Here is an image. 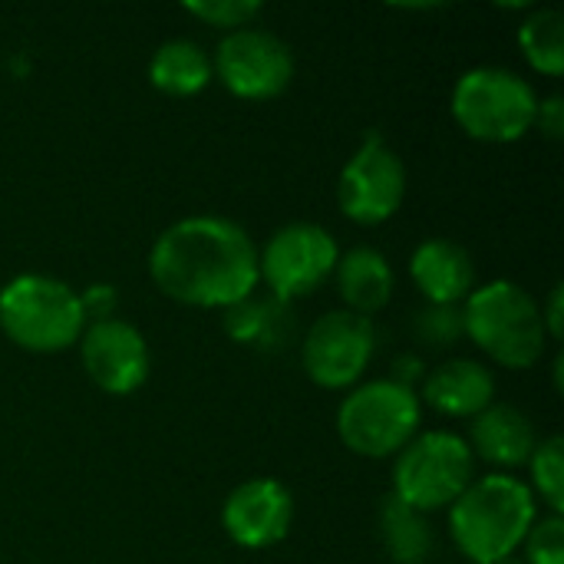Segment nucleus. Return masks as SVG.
I'll list each match as a JSON object with an SVG mask.
<instances>
[{
	"label": "nucleus",
	"mask_w": 564,
	"mask_h": 564,
	"mask_svg": "<svg viewBox=\"0 0 564 564\" xmlns=\"http://www.w3.org/2000/svg\"><path fill=\"white\" fill-rule=\"evenodd\" d=\"M535 126L549 135V139H558L564 132V102L562 96H549L539 102V112H535Z\"/></svg>",
	"instance_id": "obj_27"
},
{
	"label": "nucleus",
	"mask_w": 564,
	"mask_h": 564,
	"mask_svg": "<svg viewBox=\"0 0 564 564\" xmlns=\"http://www.w3.org/2000/svg\"><path fill=\"white\" fill-rule=\"evenodd\" d=\"M539 96L512 69L476 66L453 89L459 129L479 142H516L535 126Z\"/></svg>",
	"instance_id": "obj_5"
},
{
	"label": "nucleus",
	"mask_w": 564,
	"mask_h": 564,
	"mask_svg": "<svg viewBox=\"0 0 564 564\" xmlns=\"http://www.w3.org/2000/svg\"><path fill=\"white\" fill-rule=\"evenodd\" d=\"M420 334H423V340H433V344H443V347L453 344L463 334V311L430 304L420 314Z\"/></svg>",
	"instance_id": "obj_25"
},
{
	"label": "nucleus",
	"mask_w": 564,
	"mask_h": 564,
	"mask_svg": "<svg viewBox=\"0 0 564 564\" xmlns=\"http://www.w3.org/2000/svg\"><path fill=\"white\" fill-rule=\"evenodd\" d=\"M79 357L86 377L112 397H129L135 393L152 367L149 344L145 337L119 317L106 321H89L83 337H79Z\"/></svg>",
	"instance_id": "obj_12"
},
{
	"label": "nucleus",
	"mask_w": 564,
	"mask_h": 564,
	"mask_svg": "<svg viewBox=\"0 0 564 564\" xmlns=\"http://www.w3.org/2000/svg\"><path fill=\"white\" fill-rule=\"evenodd\" d=\"M562 284L552 288V297H549V311H542V321H545V334L552 340H562L564 324H562Z\"/></svg>",
	"instance_id": "obj_28"
},
{
	"label": "nucleus",
	"mask_w": 564,
	"mask_h": 564,
	"mask_svg": "<svg viewBox=\"0 0 564 564\" xmlns=\"http://www.w3.org/2000/svg\"><path fill=\"white\" fill-rule=\"evenodd\" d=\"M406 198L403 159L380 132H367L337 178L340 212L357 225H380L400 212Z\"/></svg>",
	"instance_id": "obj_9"
},
{
	"label": "nucleus",
	"mask_w": 564,
	"mask_h": 564,
	"mask_svg": "<svg viewBox=\"0 0 564 564\" xmlns=\"http://www.w3.org/2000/svg\"><path fill=\"white\" fill-rule=\"evenodd\" d=\"M377 350V330L370 317L350 311H330L317 317L304 337L301 360L307 377L324 390L354 387L370 367Z\"/></svg>",
	"instance_id": "obj_11"
},
{
	"label": "nucleus",
	"mask_w": 564,
	"mask_h": 564,
	"mask_svg": "<svg viewBox=\"0 0 564 564\" xmlns=\"http://www.w3.org/2000/svg\"><path fill=\"white\" fill-rule=\"evenodd\" d=\"M410 274L436 307H459L476 291V264L469 251L446 238H426L410 258Z\"/></svg>",
	"instance_id": "obj_14"
},
{
	"label": "nucleus",
	"mask_w": 564,
	"mask_h": 564,
	"mask_svg": "<svg viewBox=\"0 0 564 564\" xmlns=\"http://www.w3.org/2000/svg\"><path fill=\"white\" fill-rule=\"evenodd\" d=\"M212 73L238 99H274L294 76L291 46L261 26H241L221 36Z\"/></svg>",
	"instance_id": "obj_10"
},
{
	"label": "nucleus",
	"mask_w": 564,
	"mask_h": 564,
	"mask_svg": "<svg viewBox=\"0 0 564 564\" xmlns=\"http://www.w3.org/2000/svg\"><path fill=\"white\" fill-rule=\"evenodd\" d=\"M449 525L459 552L473 564L509 562L535 525V496L509 473L473 479L453 502Z\"/></svg>",
	"instance_id": "obj_2"
},
{
	"label": "nucleus",
	"mask_w": 564,
	"mask_h": 564,
	"mask_svg": "<svg viewBox=\"0 0 564 564\" xmlns=\"http://www.w3.org/2000/svg\"><path fill=\"white\" fill-rule=\"evenodd\" d=\"M420 430V397L397 380H373L357 387L337 410V433L344 446L367 459L397 456Z\"/></svg>",
	"instance_id": "obj_7"
},
{
	"label": "nucleus",
	"mask_w": 564,
	"mask_h": 564,
	"mask_svg": "<svg viewBox=\"0 0 564 564\" xmlns=\"http://www.w3.org/2000/svg\"><path fill=\"white\" fill-rule=\"evenodd\" d=\"M225 334L245 347L281 350L291 337V304L271 291H251L238 304L225 307Z\"/></svg>",
	"instance_id": "obj_18"
},
{
	"label": "nucleus",
	"mask_w": 564,
	"mask_h": 564,
	"mask_svg": "<svg viewBox=\"0 0 564 564\" xmlns=\"http://www.w3.org/2000/svg\"><path fill=\"white\" fill-rule=\"evenodd\" d=\"M294 522V499L278 479L241 482L221 509V525L228 539L241 549L278 545Z\"/></svg>",
	"instance_id": "obj_13"
},
{
	"label": "nucleus",
	"mask_w": 564,
	"mask_h": 564,
	"mask_svg": "<svg viewBox=\"0 0 564 564\" xmlns=\"http://www.w3.org/2000/svg\"><path fill=\"white\" fill-rule=\"evenodd\" d=\"M261 10L264 7L258 0H195V3H185V13H192L195 20H202L208 26H225L228 33L251 26L261 17Z\"/></svg>",
	"instance_id": "obj_23"
},
{
	"label": "nucleus",
	"mask_w": 564,
	"mask_h": 564,
	"mask_svg": "<svg viewBox=\"0 0 564 564\" xmlns=\"http://www.w3.org/2000/svg\"><path fill=\"white\" fill-rule=\"evenodd\" d=\"M476 456L459 433L433 430L413 436L397 453L393 496L416 512H433L453 506L476 479Z\"/></svg>",
	"instance_id": "obj_6"
},
{
	"label": "nucleus",
	"mask_w": 564,
	"mask_h": 564,
	"mask_svg": "<svg viewBox=\"0 0 564 564\" xmlns=\"http://www.w3.org/2000/svg\"><path fill=\"white\" fill-rule=\"evenodd\" d=\"M519 43L532 69L545 76L564 73V17L552 7L532 10V17L519 26Z\"/></svg>",
	"instance_id": "obj_21"
},
{
	"label": "nucleus",
	"mask_w": 564,
	"mask_h": 564,
	"mask_svg": "<svg viewBox=\"0 0 564 564\" xmlns=\"http://www.w3.org/2000/svg\"><path fill=\"white\" fill-rule=\"evenodd\" d=\"M502 564H509V562H502Z\"/></svg>",
	"instance_id": "obj_29"
},
{
	"label": "nucleus",
	"mask_w": 564,
	"mask_h": 564,
	"mask_svg": "<svg viewBox=\"0 0 564 564\" xmlns=\"http://www.w3.org/2000/svg\"><path fill=\"white\" fill-rule=\"evenodd\" d=\"M525 555L529 564H564V519L549 516L535 519V525L525 535Z\"/></svg>",
	"instance_id": "obj_24"
},
{
	"label": "nucleus",
	"mask_w": 564,
	"mask_h": 564,
	"mask_svg": "<svg viewBox=\"0 0 564 564\" xmlns=\"http://www.w3.org/2000/svg\"><path fill=\"white\" fill-rule=\"evenodd\" d=\"M149 79L159 93L169 96H195L212 79L208 53L192 40H169L152 53Z\"/></svg>",
	"instance_id": "obj_19"
},
{
	"label": "nucleus",
	"mask_w": 564,
	"mask_h": 564,
	"mask_svg": "<svg viewBox=\"0 0 564 564\" xmlns=\"http://www.w3.org/2000/svg\"><path fill=\"white\" fill-rule=\"evenodd\" d=\"M562 436H552L535 446L529 466H532V482L539 496L549 502L552 516H562L564 509V459H562Z\"/></svg>",
	"instance_id": "obj_22"
},
{
	"label": "nucleus",
	"mask_w": 564,
	"mask_h": 564,
	"mask_svg": "<svg viewBox=\"0 0 564 564\" xmlns=\"http://www.w3.org/2000/svg\"><path fill=\"white\" fill-rule=\"evenodd\" d=\"M155 288L188 307H231L258 291V248L251 235L218 215H192L169 225L152 251Z\"/></svg>",
	"instance_id": "obj_1"
},
{
	"label": "nucleus",
	"mask_w": 564,
	"mask_h": 564,
	"mask_svg": "<svg viewBox=\"0 0 564 564\" xmlns=\"http://www.w3.org/2000/svg\"><path fill=\"white\" fill-rule=\"evenodd\" d=\"M426 403L443 416H479L496 400L492 373L476 360H449L423 383Z\"/></svg>",
	"instance_id": "obj_16"
},
{
	"label": "nucleus",
	"mask_w": 564,
	"mask_h": 564,
	"mask_svg": "<svg viewBox=\"0 0 564 564\" xmlns=\"http://www.w3.org/2000/svg\"><path fill=\"white\" fill-rule=\"evenodd\" d=\"M79 304H83L86 321H89V317H93V321H106V317H112V311H116V291L106 288V284H96V288H89L86 294H79Z\"/></svg>",
	"instance_id": "obj_26"
},
{
	"label": "nucleus",
	"mask_w": 564,
	"mask_h": 564,
	"mask_svg": "<svg viewBox=\"0 0 564 564\" xmlns=\"http://www.w3.org/2000/svg\"><path fill=\"white\" fill-rule=\"evenodd\" d=\"M79 294L46 274H20L0 291V330L30 354H56L86 330Z\"/></svg>",
	"instance_id": "obj_4"
},
{
	"label": "nucleus",
	"mask_w": 564,
	"mask_h": 564,
	"mask_svg": "<svg viewBox=\"0 0 564 564\" xmlns=\"http://www.w3.org/2000/svg\"><path fill=\"white\" fill-rule=\"evenodd\" d=\"M463 334L509 370L535 367L549 340L539 301L512 281H489L466 297Z\"/></svg>",
	"instance_id": "obj_3"
},
{
	"label": "nucleus",
	"mask_w": 564,
	"mask_h": 564,
	"mask_svg": "<svg viewBox=\"0 0 564 564\" xmlns=\"http://www.w3.org/2000/svg\"><path fill=\"white\" fill-rule=\"evenodd\" d=\"M380 535L397 564H423L433 549V532L423 512L410 509L397 496H390L380 509Z\"/></svg>",
	"instance_id": "obj_20"
},
{
	"label": "nucleus",
	"mask_w": 564,
	"mask_h": 564,
	"mask_svg": "<svg viewBox=\"0 0 564 564\" xmlns=\"http://www.w3.org/2000/svg\"><path fill=\"white\" fill-rule=\"evenodd\" d=\"M473 456L502 466V469H516L525 466L539 446L535 426L532 420L509 403H489L479 416H473Z\"/></svg>",
	"instance_id": "obj_15"
},
{
	"label": "nucleus",
	"mask_w": 564,
	"mask_h": 564,
	"mask_svg": "<svg viewBox=\"0 0 564 564\" xmlns=\"http://www.w3.org/2000/svg\"><path fill=\"white\" fill-rule=\"evenodd\" d=\"M337 288L350 314L370 317L393 294V268L377 248H354L337 258Z\"/></svg>",
	"instance_id": "obj_17"
},
{
	"label": "nucleus",
	"mask_w": 564,
	"mask_h": 564,
	"mask_svg": "<svg viewBox=\"0 0 564 564\" xmlns=\"http://www.w3.org/2000/svg\"><path fill=\"white\" fill-rule=\"evenodd\" d=\"M337 241L327 228L314 221H294L271 235L264 251H258V278L281 301L314 294L337 268Z\"/></svg>",
	"instance_id": "obj_8"
}]
</instances>
